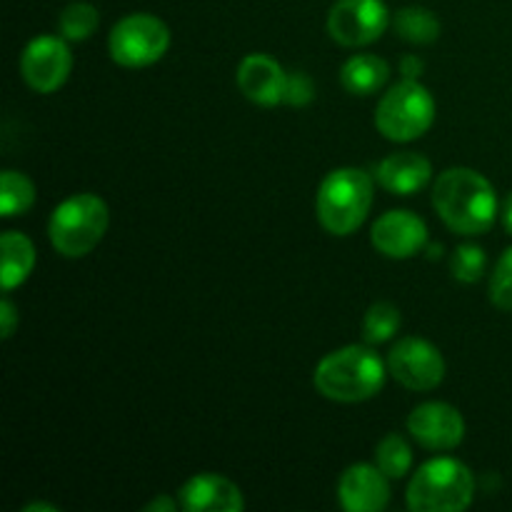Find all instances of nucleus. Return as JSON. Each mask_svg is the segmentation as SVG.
<instances>
[{
	"instance_id": "obj_1",
	"label": "nucleus",
	"mask_w": 512,
	"mask_h": 512,
	"mask_svg": "<svg viewBox=\"0 0 512 512\" xmlns=\"http://www.w3.org/2000/svg\"><path fill=\"white\" fill-rule=\"evenodd\" d=\"M433 205L453 233L483 235L498 218V195L490 180L470 168H448L433 188Z\"/></svg>"
},
{
	"instance_id": "obj_26",
	"label": "nucleus",
	"mask_w": 512,
	"mask_h": 512,
	"mask_svg": "<svg viewBox=\"0 0 512 512\" xmlns=\"http://www.w3.org/2000/svg\"><path fill=\"white\" fill-rule=\"evenodd\" d=\"M315 98L313 80L305 73H288V88H285V103L303 108Z\"/></svg>"
},
{
	"instance_id": "obj_10",
	"label": "nucleus",
	"mask_w": 512,
	"mask_h": 512,
	"mask_svg": "<svg viewBox=\"0 0 512 512\" xmlns=\"http://www.w3.org/2000/svg\"><path fill=\"white\" fill-rule=\"evenodd\" d=\"M70 70H73V55L63 35L33 38L20 55V75L35 93H55L68 80Z\"/></svg>"
},
{
	"instance_id": "obj_19",
	"label": "nucleus",
	"mask_w": 512,
	"mask_h": 512,
	"mask_svg": "<svg viewBox=\"0 0 512 512\" xmlns=\"http://www.w3.org/2000/svg\"><path fill=\"white\" fill-rule=\"evenodd\" d=\"M393 28L400 38L415 45H428L440 38L438 15L428 8H420V5L398 10V15L393 18Z\"/></svg>"
},
{
	"instance_id": "obj_20",
	"label": "nucleus",
	"mask_w": 512,
	"mask_h": 512,
	"mask_svg": "<svg viewBox=\"0 0 512 512\" xmlns=\"http://www.w3.org/2000/svg\"><path fill=\"white\" fill-rule=\"evenodd\" d=\"M35 203V185L28 175L18 173V170H5L0 175V215L3 218H13V215H23L33 208Z\"/></svg>"
},
{
	"instance_id": "obj_2",
	"label": "nucleus",
	"mask_w": 512,
	"mask_h": 512,
	"mask_svg": "<svg viewBox=\"0 0 512 512\" xmlns=\"http://www.w3.org/2000/svg\"><path fill=\"white\" fill-rule=\"evenodd\" d=\"M388 365L368 345H345L318 363L315 390L335 403H363L383 390Z\"/></svg>"
},
{
	"instance_id": "obj_7",
	"label": "nucleus",
	"mask_w": 512,
	"mask_h": 512,
	"mask_svg": "<svg viewBox=\"0 0 512 512\" xmlns=\"http://www.w3.org/2000/svg\"><path fill=\"white\" fill-rule=\"evenodd\" d=\"M170 48V30L150 13L125 15L113 25L108 38L110 58L123 68H148Z\"/></svg>"
},
{
	"instance_id": "obj_3",
	"label": "nucleus",
	"mask_w": 512,
	"mask_h": 512,
	"mask_svg": "<svg viewBox=\"0 0 512 512\" xmlns=\"http://www.w3.org/2000/svg\"><path fill=\"white\" fill-rule=\"evenodd\" d=\"M373 208V180L360 168L330 170L318 188L315 213L330 235H353Z\"/></svg>"
},
{
	"instance_id": "obj_17",
	"label": "nucleus",
	"mask_w": 512,
	"mask_h": 512,
	"mask_svg": "<svg viewBox=\"0 0 512 512\" xmlns=\"http://www.w3.org/2000/svg\"><path fill=\"white\" fill-rule=\"evenodd\" d=\"M0 248H3V270H0V280H3V290L10 293L18 285L28 280V275L35 268V245L30 243L28 235L8 230L0 238Z\"/></svg>"
},
{
	"instance_id": "obj_8",
	"label": "nucleus",
	"mask_w": 512,
	"mask_h": 512,
	"mask_svg": "<svg viewBox=\"0 0 512 512\" xmlns=\"http://www.w3.org/2000/svg\"><path fill=\"white\" fill-rule=\"evenodd\" d=\"M390 13L383 0H335L328 13V33L345 48L370 45L388 30Z\"/></svg>"
},
{
	"instance_id": "obj_27",
	"label": "nucleus",
	"mask_w": 512,
	"mask_h": 512,
	"mask_svg": "<svg viewBox=\"0 0 512 512\" xmlns=\"http://www.w3.org/2000/svg\"><path fill=\"white\" fill-rule=\"evenodd\" d=\"M0 325H3V340H10L15 333V325H18V313H15V305L8 298H3L0 303Z\"/></svg>"
},
{
	"instance_id": "obj_16",
	"label": "nucleus",
	"mask_w": 512,
	"mask_h": 512,
	"mask_svg": "<svg viewBox=\"0 0 512 512\" xmlns=\"http://www.w3.org/2000/svg\"><path fill=\"white\" fill-rule=\"evenodd\" d=\"M433 178V165L425 155L403 150L393 153L378 165V183L393 195H415Z\"/></svg>"
},
{
	"instance_id": "obj_25",
	"label": "nucleus",
	"mask_w": 512,
	"mask_h": 512,
	"mask_svg": "<svg viewBox=\"0 0 512 512\" xmlns=\"http://www.w3.org/2000/svg\"><path fill=\"white\" fill-rule=\"evenodd\" d=\"M490 300L498 310H512V248L503 253L490 278Z\"/></svg>"
},
{
	"instance_id": "obj_22",
	"label": "nucleus",
	"mask_w": 512,
	"mask_h": 512,
	"mask_svg": "<svg viewBox=\"0 0 512 512\" xmlns=\"http://www.w3.org/2000/svg\"><path fill=\"white\" fill-rule=\"evenodd\" d=\"M100 25V13L95 5L90 3H70L65 5V10L60 13L58 28L60 35L65 40H88L90 35L98 30Z\"/></svg>"
},
{
	"instance_id": "obj_14",
	"label": "nucleus",
	"mask_w": 512,
	"mask_h": 512,
	"mask_svg": "<svg viewBox=\"0 0 512 512\" xmlns=\"http://www.w3.org/2000/svg\"><path fill=\"white\" fill-rule=\"evenodd\" d=\"M238 88L253 103L273 108V105L285 103L288 73L270 55L253 53L238 65Z\"/></svg>"
},
{
	"instance_id": "obj_18",
	"label": "nucleus",
	"mask_w": 512,
	"mask_h": 512,
	"mask_svg": "<svg viewBox=\"0 0 512 512\" xmlns=\"http://www.w3.org/2000/svg\"><path fill=\"white\" fill-rule=\"evenodd\" d=\"M390 65L378 55H353L340 70V83L350 95H373L388 83Z\"/></svg>"
},
{
	"instance_id": "obj_15",
	"label": "nucleus",
	"mask_w": 512,
	"mask_h": 512,
	"mask_svg": "<svg viewBox=\"0 0 512 512\" xmlns=\"http://www.w3.org/2000/svg\"><path fill=\"white\" fill-rule=\"evenodd\" d=\"M180 508L188 512H240L245 508L243 493L228 478L200 473L180 488Z\"/></svg>"
},
{
	"instance_id": "obj_13",
	"label": "nucleus",
	"mask_w": 512,
	"mask_h": 512,
	"mask_svg": "<svg viewBox=\"0 0 512 512\" xmlns=\"http://www.w3.org/2000/svg\"><path fill=\"white\" fill-rule=\"evenodd\" d=\"M388 475L378 465H350L338 483V500L348 512H380L390 503Z\"/></svg>"
},
{
	"instance_id": "obj_5",
	"label": "nucleus",
	"mask_w": 512,
	"mask_h": 512,
	"mask_svg": "<svg viewBox=\"0 0 512 512\" xmlns=\"http://www.w3.org/2000/svg\"><path fill=\"white\" fill-rule=\"evenodd\" d=\"M108 223L110 213L103 198L93 193L70 195L50 215V243L63 258H85L105 238Z\"/></svg>"
},
{
	"instance_id": "obj_23",
	"label": "nucleus",
	"mask_w": 512,
	"mask_h": 512,
	"mask_svg": "<svg viewBox=\"0 0 512 512\" xmlns=\"http://www.w3.org/2000/svg\"><path fill=\"white\" fill-rule=\"evenodd\" d=\"M400 323V310L395 308L393 303H375L373 308L365 313L363 320V335L370 345H380V343H388L395 333H398Z\"/></svg>"
},
{
	"instance_id": "obj_31",
	"label": "nucleus",
	"mask_w": 512,
	"mask_h": 512,
	"mask_svg": "<svg viewBox=\"0 0 512 512\" xmlns=\"http://www.w3.org/2000/svg\"><path fill=\"white\" fill-rule=\"evenodd\" d=\"M25 512H58V508L53 505H45V503H33V505H25Z\"/></svg>"
},
{
	"instance_id": "obj_21",
	"label": "nucleus",
	"mask_w": 512,
	"mask_h": 512,
	"mask_svg": "<svg viewBox=\"0 0 512 512\" xmlns=\"http://www.w3.org/2000/svg\"><path fill=\"white\" fill-rule=\"evenodd\" d=\"M375 465L383 470L388 478H403L413 468V450L408 440L398 433H388L375 448Z\"/></svg>"
},
{
	"instance_id": "obj_28",
	"label": "nucleus",
	"mask_w": 512,
	"mask_h": 512,
	"mask_svg": "<svg viewBox=\"0 0 512 512\" xmlns=\"http://www.w3.org/2000/svg\"><path fill=\"white\" fill-rule=\"evenodd\" d=\"M400 68H403L405 78L415 80V78H418L420 73H423V60L415 58V55H408V58L400 60Z\"/></svg>"
},
{
	"instance_id": "obj_30",
	"label": "nucleus",
	"mask_w": 512,
	"mask_h": 512,
	"mask_svg": "<svg viewBox=\"0 0 512 512\" xmlns=\"http://www.w3.org/2000/svg\"><path fill=\"white\" fill-rule=\"evenodd\" d=\"M503 225H505V230L512 235V193L503 200Z\"/></svg>"
},
{
	"instance_id": "obj_6",
	"label": "nucleus",
	"mask_w": 512,
	"mask_h": 512,
	"mask_svg": "<svg viewBox=\"0 0 512 512\" xmlns=\"http://www.w3.org/2000/svg\"><path fill=\"white\" fill-rule=\"evenodd\" d=\"M435 120V100L425 85L405 78L380 98L375 108V128L393 143H410L430 130Z\"/></svg>"
},
{
	"instance_id": "obj_24",
	"label": "nucleus",
	"mask_w": 512,
	"mask_h": 512,
	"mask_svg": "<svg viewBox=\"0 0 512 512\" xmlns=\"http://www.w3.org/2000/svg\"><path fill=\"white\" fill-rule=\"evenodd\" d=\"M485 263H488L485 250L473 243H465L455 248L453 258H450V273H453V278L460 280V283L473 285L483 278Z\"/></svg>"
},
{
	"instance_id": "obj_4",
	"label": "nucleus",
	"mask_w": 512,
	"mask_h": 512,
	"mask_svg": "<svg viewBox=\"0 0 512 512\" xmlns=\"http://www.w3.org/2000/svg\"><path fill=\"white\" fill-rule=\"evenodd\" d=\"M473 498V473L455 458L428 460L408 485V508L413 512H463Z\"/></svg>"
},
{
	"instance_id": "obj_29",
	"label": "nucleus",
	"mask_w": 512,
	"mask_h": 512,
	"mask_svg": "<svg viewBox=\"0 0 512 512\" xmlns=\"http://www.w3.org/2000/svg\"><path fill=\"white\" fill-rule=\"evenodd\" d=\"M178 505L180 503H175V500H170V498H155L153 503H148L145 505V510L148 512H175L178 510Z\"/></svg>"
},
{
	"instance_id": "obj_11",
	"label": "nucleus",
	"mask_w": 512,
	"mask_h": 512,
	"mask_svg": "<svg viewBox=\"0 0 512 512\" xmlns=\"http://www.w3.org/2000/svg\"><path fill=\"white\" fill-rule=\"evenodd\" d=\"M370 240L385 258L408 260L428 245V225L410 210H390L375 220Z\"/></svg>"
},
{
	"instance_id": "obj_12",
	"label": "nucleus",
	"mask_w": 512,
	"mask_h": 512,
	"mask_svg": "<svg viewBox=\"0 0 512 512\" xmlns=\"http://www.w3.org/2000/svg\"><path fill=\"white\" fill-rule=\"evenodd\" d=\"M408 430L423 448L453 450L465 438V420L448 403H423L408 415Z\"/></svg>"
},
{
	"instance_id": "obj_9",
	"label": "nucleus",
	"mask_w": 512,
	"mask_h": 512,
	"mask_svg": "<svg viewBox=\"0 0 512 512\" xmlns=\"http://www.w3.org/2000/svg\"><path fill=\"white\" fill-rule=\"evenodd\" d=\"M388 373L403 388L425 393L443 383L445 358L433 343L423 338H403L388 355Z\"/></svg>"
}]
</instances>
